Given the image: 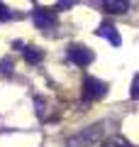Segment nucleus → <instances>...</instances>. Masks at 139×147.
Instances as JSON below:
<instances>
[{"label":"nucleus","mask_w":139,"mask_h":147,"mask_svg":"<svg viewBox=\"0 0 139 147\" xmlns=\"http://www.w3.org/2000/svg\"><path fill=\"white\" fill-rule=\"evenodd\" d=\"M100 5L108 15H127L129 12V0H100Z\"/></svg>","instance_id":"nucleus-5"},{"label":"nucleus","mask_w":139,"mask_h":147,"mask_svg":"<svg viewBox=\"0 0 139 147\" xmlns=\"http://www.w3.org/2000/svg\"><path fill=\"white\" fill-rule=\"evenodd\" d=\"M66 57L71 64H76V66H88V64L95 59V54H93V49L83 47V44H71V47L66 49Z\"/></svg>","instance_id":"nucleus-4"},{"label":"nucleus","mask_w":139,"mask_h":147,"mask_svg":"<svg viewBox=\"0 0 139 147\" xmlns=\"http://www.w3.org/2000/svg\"><path fill=\"white\" fill-rule=\"evenodd\" d=\"M12 69H15V64H12L10 59H3V61H0V71H3V76H12Z\"/></svg>","instance_id":"nucleus-9"},{"label":"nucleus","mask_w":139,"mask_h":147,"mask_svg":"<svg viewBox=\"0 0 139 147\" xmlns=\"http://www.w3.org/2000/svg\"><path fill=\"white\" fill-rule=\"evenodd\" d=\"M98 37L108 39L112 47H120V44H122V39H120V34H117V30H115L112 22H100V27H98Z\"/></svg>","instance_id":"nucleus-6"},{"label":"nucleus","mask_w":139,"mask_h":147,"mask_svg":"<svg viewBox=\"0 0 139 147\" xmlns=\"http://www.w3.org/2000/svg\"><path fill=\"white\" fill-rule=\"evenodd\" d=\"M110 86L105 84V81L95 79V76H86L83 79V100L86 103H93V100H103L105 96H108Z\"/></svg>","instance_id":"nucleus-2"},{"label":"nucleus","mask_w":139,"mask_h":147,"mask_svg":"<svg viewBox=\"0 0 139 147\" xmlns=\"http://www.w3.org/2000/svg\"><path fill=\"white\" fill-rule=\"evenodd\" d=\"M25 59L29 64H41V59H44V52H39L37 47H27L25 49Z\"/></svg>","instance_id":"nucleus-7"},{"label":"nucleus","mask_w":139,"mask_h":147,"mask_svg":"<svg viewBox=\"0 0 139 147\" xmlns=\"http://www.w3.org/2000/svg\"><path fill=\"white\" fill-rule=\"evenodd\" d=\"M129 96H132V100H139V74L132 79V91H129Z\"/></svg>","instance_id":"nucleus-11"},{"label":"nucleus","mask_w":139,"mask_h":147,"mask_svg":"<svg viewBox=\"0 0 139 147\" xmlns=\"http://www.w3.org/2000/svg\"><path fill=\"white\" fill-rule=\"evenodd\" d=\"M15 12H10V10H7V7L5 5H3V3H0V22H7V20H15Z\"/></svg>","instance_id":"nucleus-10"},{"label":"nucleus","mask_w":139,"mask_h":147,"mask_svg":"<svg viewBox=\"0 0 139 147\" xmlns=\"http://www.w3.org/2000/svg\"><path fill=\"white\" fill-rule=\"evenodd\" d=\"M100 147H132V145H129V140H124L122 135H115V137H110V140H105Z\"/></svg>","instance_id":"nucleus-8"},{"label":"nucleus","mask_w":139,"mask_h":147,"mask_svg":"<svg viewBox=\"0 0 139 147\" xmlns=\"http://www.w3.org/2000/svg\"><path fill=\"white\" fill-rule=\"evenodd\" d=\"M100 137H103V123H95L90 127H83V130L68 135L63 145L66 147H90L95 142H100Z\"/></svg>","instance_id":"nucleus-1"},{"label":"nucleus","mask_w":139,"mask_h":147,"mask_svg":"<svg viewBox=\"0 0 139 147\" xmlns=\"http://www.w3.org/2000/svg\"><path fill=\"white\" fill-rule=\"evenodd\" d=\"M32 20H34L37 30H41V32H49V30H54V27L59 25L56 10H49V7H37V10L32 12Z\"/></svg>","instance_id":"nucleus-3"}]
</instances>
